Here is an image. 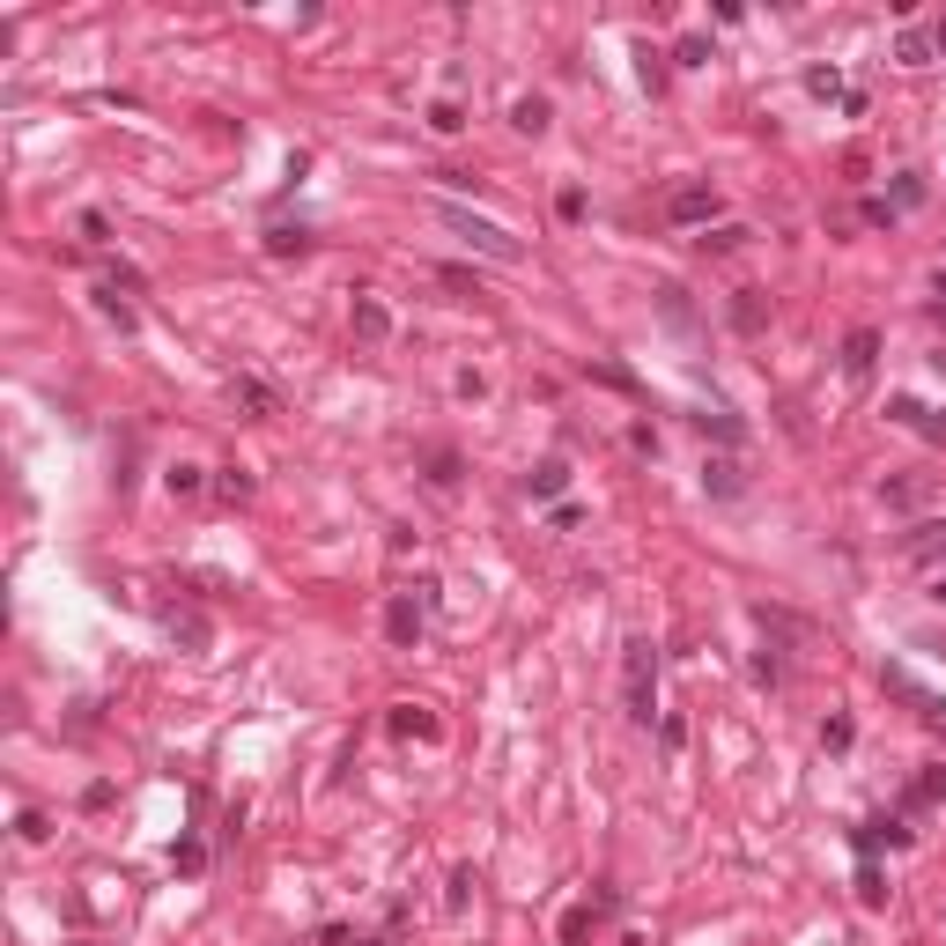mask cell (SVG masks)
I'll list each match as a JSON object with an SVG mask.
<instances>
[{
  "label": "cell",
  "mask_w": 946,
  "mask_h": 946,
  "mask_svg": "<svg viewBox=\"0 0 946 946\" xmlns=\"http://www.w3.org/2000/svg\"><path fill=\"white\" fill-rule=\"evenodd\" d=\"M437 222L444 230H459L481 259H496V267H525V244L503 230V222H488V215H473V207H459V200H437Z\"/></svg>",
  "instance_id": "cell-1"
},
{
  "label": "cell",
  "mask_w": 946,
  "mask_h": 946,
  "mask_svg": "<svg viewBox=\"0 0 946 946\" xmlns=\"http://www.w3.org/2000/svg\"><path fill=\"white\" fill-rule=\"evenodd\" d=\"M621 695H629V717L651 725L658 717V643L651 636H629L621 643Z\"/></svg>",
  "instance_id": "cell-2"
},
{
  "label": "cell",
  "mask_w": 946,
  "mask_h": 946,
  "mask_svg": "<svg viewBox=\"0 0 946 946\" xmlns=\"http://www.w3.org/2000/svg\"><path fill=\"white\" fill-rule=\"evenodd\" d=\"M666 215L680 222V230H710V215H717V185H680V193L666 200Z\"/></svg>",
  "instance_id": "cell-3"
},
{
  "label": "cell",
  "mask_w": 946,
  "mask_h": 946,
  "mask_svg": "<svg viewBox=\"0 0 946 946\" xmlns=\"http://www.w3.org/2000/svg\"><path fill=\"white\" fill-rule=\"evenodd\" d=\"M230 400L252 414V422H274V414H281V392L267 385V377H230Z\"/></svg>",
  "instance_id": "cell-4"
},
{
  "label": "cell",
  "mask_w": 946,
  "mask_h": 946,
  "mask_svg": "<svg viewBox=\"0 0 946 946\" xmlns=\"http://www.w3.org/2000/svg\"><path fill=\"white\" fill-rule=\"evenodd\" d=\"M880 680H887V688L902 695V703H917V717H924V725H946V703H939L932 688H917V680L902 673V666H880Z\"/></svg>",
  "instance_id": "cell-5"
},
{
  "label": "cell",
  "mask_w": 946,
  "mask_h": 946,
  "mask_svg": "<svg viewBox=\"0 0 946 946\" xmlns=\"http://www.w3.org/2000/svg\"><path fill=\"white\" fill-rule=\"evenodd\" d=\"M385 636H392V643H400V651H407V643H414V636H422V607H414V599H407V592H400V599H392V607H385Z\"/></svg>",
  "instance_id": "cell-6"
},
{
  "label": "cell",
  "mask_w": 946,
  "mask_h": 946,
  "mask_svg": "<svg viewBox=\"0 0 946 946\" xmlns=\"http://www.w3.org/2000/svg\"><path fill=\"white\" fill-rule=\"evenodd\" d=\"M525 488H533V503H555L562 488H570V466H562V459H540L533 473H525Z\"/></svg>",
  "instance_id": "cell-7"
},
{
  "label": "cell",
  "mask_w": 946,
  "mask_h": 946,
  "mask_svg": "<svg viewBox=\"0 0 946 946\" xmlns=\"http://www.w3.org/2000/svg\"><path fill=\"white\" fill-rule=\"evenodd\" d=\"M873 355H880V333H873V326H858V333L843 340V370H850V377L873 370Z\"/></svg>",
  "instance_id": "cell-8"
},
{
  "label": "cell",
  "mask_w": 946,
  "mask_h": 946,
  "mask_svg": "<svg viewBox=\"0 0 946 946\" xmlns=\"http://www.w3.org/2000/svg\"><path fill=\"white\" fill-rule=\"evenodd\" d=\"M355 333H363V340H370V348H377V340H385V333H392V311H385V304H377V296H355Z\"/></svg>",
  "instance_id": "cell-9"
},
{
  "label": "cell",
  "mask_w": 946,
  "mask_h": 946,
  "mask_svg": "<svg viewBox=\"0 0 946 946\" xmlns=\"http://www.w3.org/2000/svg\"><path fill=\"white\" fill-rule=\"evenodd\" d=\"M732 326H740V333H762V326H769L762 289H740V296H732Z\"/></svg>",
  "instance_id": "cell-10"
},
{
  "label": "cell",
  "mask_w": 946,
  "mask_h": 946,
  "mask_svg": "<svg viewBox=\"0 0 946 946\" xmlns=\"http://www.w3.org/2000/svg\"><path fill=\"white\" fill-rule=\"evenodd\" d=\"M747 237H754V230H740V222H725V230H703V237H695V252H717V259H725V252H740Z\"/></svg>",
  "instance_id": "cell-11"
},
{
  "label": "cell",
  "mask_w": 946,
  "mask_h": 946,
  "mask_svg": "<svg viewBox=\"0 0 946 946\" xmlns=\"http://www.w3.org/2000/svg\"><path fill=\"white\" fill-rule=\"evenodd\" d=\"M703 488H710V496H740L747 481H740V466H732V459H710L703 466Z\"/></svg>",
  "instance_id": "cell-12"
},
{
  "label": "cell",
  "mask_w": 946,
  "mask_h": 946,
  "mask_svg": "<svg viewBox=\"0 0 946 946\" xmlns=\"http://www.w3.org/2000/svg\"><path fill=\"white\" fill-rule=\"evenodd\" d=\"M510 126L518 134H547V97H518L510 104Z\"/></svg>",
  "instance_id": "cell-13"
},
{
  "label": "cell",
  "mask_w": 946,
  "mask_h": 946,
  "mask_svg": "<svg viewBox=\"0 0 946 946\" xmlns=\"http://www.w3.org/2000/svg\"><path fill=\"white\" fill-rule=\"evenodd\" d=\"M392 732H400V740H437V717L429 710H392Z\"/></svg>",
  "instance_id": "cell-14"
},
{
  "label": "cell",
  "mask_w": 946,
  "mask_h": 946,
  "mask_svg": "<svg viewBox=\"0 0 946 946\" xmlns=\"http://www.w3.org/2000/svg\"><path fill=\"white\" fill-rule=\"evenodd\" d=\"M163 629H170V636H178V643H185V651H207V621H200V614H170V621H163Z\"/></svg>",
  "instance_id": "cell-15"
},
{
  "label": "cell",
  "mask_w": 946,
  "mask_h": 946,
  "mask_svg": "<svg viewBox=\"0 0 946 946\" xmlns=\"http://www.w3.org/2000/svg\"><path fill=\"white\" fill-rule=\"evenodd\" d=\"M910 562H946V525H924L910 540Z\"/></svg>",
  "instance_id": "cell-16"
},
{
  "label": "cell",
  "mask_w": 946,
  "mask_h": 946,
  "mask_svg": "<svg viewBox=\"0 0 946 946\" xmlns=\"http://www.w3.org/2000/svg\"><path fill=\"white\" fill-rule=\"evenodd\" d=\"M215 496H222V503H244V496H252V473H244V466H222V473H215Z\"/></svg>",
  "instance_id": "cell-17"
},
{
  "label": "cell",
  "mask_w": 946,
  "mask_h": 946,
  "mask_svg": "<svg viewBox=\"0 0 946 946\" xmlns=\"http://www.w3.org/2000/svg\"><path fill=\"white\" fill-rule=\"evenodd\" d=\"M939 799H946V769H924L910 784V806H939Z\"/></svg>",
  "instance_id": "cell-18"
},
{
  "label": "cell",
  "mask_w": 946,
  "mask_h": 946,
  "mask_svg": "<svg viewBox=\"0 0 946 946\" xmlns=\"http://www.w3.org/2000/svg\"><path fill=\"white\" fill-rule=\"evenodd\" d=\"M850 740H858V725H850V717H828V725H821V747H828V754H843Z\"/></svg>",
  "instance_id": "cell-19"
},
{
  "label": "cell",
  "mask_w": 946,
  "mask_h": 946,
  "mask_svg": "<svg viewBox=\"0 0 946 946\" xmlns=\"http://www.w3.org/2000/svg\"><path fill=\"white\" fill-rule=\"evenodd\" d=\"M858 902H865V910H880V902H887V880H880V865H865V873H858Z\"/></svg>",
  "instance_id": "cell-20"
},
{
  "label": "cell",
  "mask_w": 946,
  "mask_h": 946,
  "mask_svg": "<svg viewBox=\"0 0 946 946\" xmlns=\"http://www.w3.org/2000/svg\"><path fill=\"white\" fill-rule=\"evenodd\" d=\"M267 252H274V259H289V252H311V237H304V230H267Z\"/></svg>",
  "instance_id": "cell-21"
},
{
  "label": "cell",
  "mask_w": 946,
  "mask_h": 946,
  "mask_svg": "<svg viewBox=\"0 0 946 946\" xmlns=\"http://www.w3.org/2000/svg\"><path fill=\"white\" fill-rule=\"evenodd\" d=\"M695 422H703V429H710V437H717V444H740V437H747V429H740V422H732V414H695Z\"/></svg>",
  "instance_id": "cell-22"
},
{
  "label": "cell",
  "mask_w": 946,
  "mask_h": 946,
  "mask_svg": "<svg viewBox=\"0 0 946 946\" xmlns=\"http://www.w3.org/2000/svg\"><path fill=\"white\" fill-rule=\"evenodd\" d=\"M170 865H178V873H200V865H207V850H200L193 836H185L178 850H170Z\"/></svg>",
  "instance_id": "cell-23"
},
{
  "label": "cell",
  "mask_w": 946,
  "mask_h": 946,
  "mask_svg": "<svg viewBox=\"0 0 946 946\" xmlns=\"http://www.w3.org/2000/svg\"><path fill=\"white\" fill-rule=\"evenodd\" d=\"M429 126H437V134H459V126H466V119H459V104H451V97H444V104H429Z\"/></svg>",
  "instance_id": "cell-24"
},
{
  "label": "cell",
  "mask_w": 946,
  "mask_h": 946,
  "mask_svg": "<svg viewBox=\"0 0 946 946\" xmlns=\"http://www.w3.org/2000/svg\"><path fill=\"white\" fill-rule=\"evenodd\" d=\"M584 932H592V910H570V917H562V946H584Z\"/></svg>",
  "instance_id": "cell-25"
},
{
  "label": "cell",
  "mask_w": 946,
  "mask_h": 946,
  "mask_svg": "<svg viewBox=\"0 0 946 946\" xmlns=\"http://www.w3.org/2000/svg\"><path fill=\"white\" fill-rule=\"evenodd\" d=\"M673 60H680V67H703V60H710V45H703V37H680Z\"/></svg>",
  "instance_id": "cell-26"
},
{
  "label": "cell",
  "mask_w": 946,
  "mask_h": 946,
  "mask_svg": "<svg viewBox=\"0 0 946 946\" xmlns=\"http://www.w3.org/2000/svg\"><path fill=\"white\" fill-rule=\"evenodd\" d=\"M806 89H813V97H843V82H836V67H813V74H806Z\"/></svg>",
  "instance_id": "cell-27"
},
{
  "label": "cell",
  "mask_w": 946,
  "mask_h": 946,
  "mask_svg": "<svg viewBox=\"0 0 946 946\" xmlns=\"http://www.w3.org/2000/svg\"><path fill=\"white\" fill-rule=\"evenodd\" d=\"M170 496H200V466H170Z\"/></svg>",
  "instance_id": "cell-28"
},
{
  "label": "cell",
  "mask_w": 946,
  "mask_h": 946,
  "mask_svg": "<svg viewBox=\"0 0 946 946\" xmlns=\"http://www.w3.org/2000/svg\"><path fill=\"white\" fill-rule=\"evenodd\" d=\"M459 400H488V377L481 370H459Z\"/></svg>",
  "instance_id": "cell-29"
},
{
  "label": "cell",
  "mask_w": 946,
  "mask_h": 946,
  "mask_svg": "<svg viewBox=\"0 0 946 946\" xmlns=\"http://www.w3.org/2000/svg\"><path fill=\"white\" fill-rule=\"evenodd\" d=\"M555 215H562V222H584V193H577V185H570V193L555 200Z\"/></svg>",
  "instance_id": "cell-30"
},
{
  "label": "cell",
  "mask_w": 946,
  "mask_h": 946,
  "mask_svg": "<svg viewBox=\"0 0 946 946\" xmlns=\"http://www.w3.org/2000/svg\"><path fill=\"white\" fill-rule=\"evenodd\" d=\"M917 429H924L932 444H946V414H932V407H924V422H917Z\"/></svg>",
  "instance_id": "cell-31"
},
{
  "label": "cell",
  "mask_w": 946,
  "mask_h": 946,
  "mask_svg": "<svg viewBox=\"0 0 946 946\" xmlns=\"http://www.w3.org/2000/svg\"><path fill=\"white\" fill-rule=\"evenodd\" d=\"M932 599H939V607H946V577H939V584H932Z\"/></svg>",
  "instance_id": "cell-32"
}]
</instances>
